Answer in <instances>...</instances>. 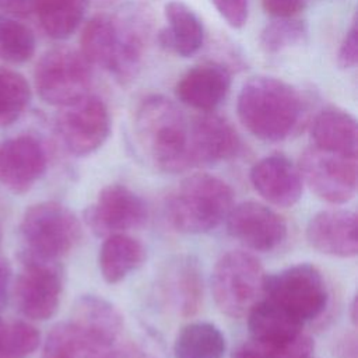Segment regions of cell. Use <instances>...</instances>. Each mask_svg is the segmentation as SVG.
<instances>
[{
	"label": "cell",
	"instance_id": "obj_1",
	"mask_svg": "<svg viewBox=\"0 0 358 358\" xmlns=\"http://www.w3.org/2000/svg\"><path fill=\"white\" fill-rule=\"evenodd\" d=\"M242 126L259 140L282 141L299 126L303 113V98L291 84L270 76L248 80L236 101Z\"/></svg>",
	"mask_w": 358,
	"mask_h": 358
},
{
	"label": "cell",
	"instance_id": "obj_2",
	"mask_svg": "<svg viewBox=\"0 0 358 358\" xmlns=\"http://www.w3.org/2000/svg\"><path fill=\"white\" fill-rule=\"evenodd\" d=\"M134 137L147 159L159 171L178 173L192 168L189 122L166 96H144L134 112Z\"/></svg>",
	"mask_w": 358,
	"mask_h": 358
},
{
	"label": "cell",
	"instance_id": "obj_3",
	"mask_svg": "<svg viewBox=\"0 0 358 358\" xmlns=\"http://www.w3.org/2000/svg\"><path fill=\"white\" fill-rule=\"evenodd\" d=\"M232 207L234 192L225 180L210 173H194L169 194L165 214L178 232L206 234L227 220Z\"/></svg>",
	"mask_w": 358,
	"mask_h": 358
},
{
	"label": "cell",
	"instance_id": "obj_4",
	"mask_svg": "<svg viewBox=\"0 0 358 358\" xmlns=\"http://www.w3.org/2000/svg\"><path fill=\"white\" fill-rule=\"evenodd\" d=\"M21 255L59 260L70 253L81 238L76 214L59 201H41L31 206L20 222Z\"/></svg>",
	"mask_w": 358,
	"mask_h": 358
},
{
	"label": "cell",
	"instance_id": "obj_5",
	"mask_svg": "<svg viewBox=\"0 0 358 358\" xmlns=\"http://www.w3.org/2000/svg\"><path fill=\"white\" fill-rule=\"evenodd\" d=\"M264 271L250 253L231 250L222 255L213 270L211 291L218 309L231 317L246 316L262 299Z\"/></svg>",
	"mask_w": 358,
	"mask_h": 358
},
{
	"label": "cell",
	"instance_id": "obj_6",
	"mask_svg": "<svg viewBox=\"0 0 358 358\" xmlns=\"http://www.w3.org/2000/svg\"><path fill=\"white\" fill-rule=\"evenodd\" d=\"M263 296L273 301L303 324L319 317L329 303L322 271L310 263H298L263 280Z\"/></svg>",
	"mask_w": 358,
	"mask_h": 358
},
{
	"label": "cell",
	"instance_id": "obj_7",
	"mask_svg": "<svg viewBox=\"0 0 358 358\" xmlns=\"http://www.w3.org/2000/svg\"><path fill=\"white\" fill-rule=\"evenodd\" d=\"M34 83L42 101L60 108L90 94L92 66L80 50L56 46L38 60Z\"/></svg>",
	"mask_w": 358,
	"mask_h": 358
},
{
	"label": "cell",
	"instance_id": "obj_8",
	"mask_svg": "<svg viewBox=\"0 0 358 358\" xmlns=\"http://www.w3.org/2000/svg\"><path fill=\"white\" fill-rule=\"evenodd\" d=\"M22 270L14 284V301L18 310L31 320L50 319L60 303L63 270L59 260L21 255Z\"/></svg>",
	"mask_w": 358,
	"mask_h": 358
},
{
	"label": "cell",
	"instance_id": "obj_9",
	"mask_svg": "<svg viewBox=\"0 0 358 358\" xmlns=\"http://www.w3.org/2000/svg\"><path fill=\"white\" fill-rule=\"evenodd\" d=\"M56 131L70 154L85 157L95 152L110 133V115L106 103L99 96L87 94L60 106Z\"/></svg>",
	"mask_w": 358,
	"mask_h": 358
},
{
	"label": "cell",
	"instance_id": "obj_10",
	"mask_svg": "<svg viewBox=\"0 0 358 358\" xmlns=\"http://www.w3.org/2000/svg\"><path fill=\"white\" fill-rule=\"evenodd\" d=\"M115 56L109 73L122 85L140 73L144 53L152 34V13L143 3H127L113 17Z\"/></svg>",
	"mask_w": 358,
	"mask_h": 358
},
{
	"label": "cell",
	"instance_id": "obj_11",
	"mask_svg": "<svg viewBox=\"0 0 358 358\" xmlns=\"http://www.w3.org/2000/svg\"><path fill=\"white\" fill-rule=\"evenodd\" d=\"M298 171L309 189L330 204H344L355 194L357 157L333 154L312 145L301 155Z\"/></svg>",
	"mask_w": 358,
	"mask_h": 358
},
{
	"label": "cell",
	"instance_id": "obj_12",
	"mask_svg": "<svg viewBox=\"0 0 358 358\" xmlns=\"http://www.w3.org/2000/svg\"><path fill=\"white\" fill-rule=\"evenodd\" d=\"M148 210L145 201L130 187L110 183L101 189L95 203L84 211V221L98 236L126 234L145 224Z\"/></svg>",
	"mask_w": 358,
	"mask_h": 358
},
{
	"label": "cell",
	"instance_id": "obj_13",
	"mask_svg": "<svg viewBox=\"0 0 358 358\" xmlns=\"http://www.w3.org/2000/svg\"><path fill=\"white\" fill-rule=\"evenodd\" d=\"M225 221L228 234L255 252L275 250L288 234L285 220L273 208L257 201L234 206Z\"/></svg>",
	"mask_w": 358,
	"mask_h": 358
},
{
	"label": "cell",
	"instance_id": "obj_14",
	"mask_svg": "<svg viewBox=\"0 0 358 358\" xmlns=\"http://www.w3.org/2000/svg\"><path fill=\"white\" fill-rule=\"evenodd\" d=\"M48 154L34 136L20 134L0 143V185L22 194L43 176Z\"/></svg>",
	"mask_w": 358,
	"mask_h": 358
},
{
	"label": "cell",
	"instance_id": "obj_15",
	"mask_svg": "<svg viewBox=\"0 0 358 358\" xmlns=\"http://www.w3.org/2000/svg\"><path fill=\"white\" fill-rule=\"evenodd\" d=\"M241 140L234 126L220 115L201 112L189 122V152L192 168L213 165L235 157Z\"/></svg>",
	"mask_w": 358,
	"mask_h": 358
},
{
	"label": "cell",
	"instance_id": "obj_16",
	"mask_svg": "<svg viewBox=\"0 0 358 358\" xmlns=\"http://www.w3.org/2000/svg\"><path fill=\"white\" fill-rule=\"evenodd\" d=\"M115 345V340L71 317L49 331L41 358H116Z\"/></svg>",
	"mask_w": 358,
	"mask_h": 358
},
{
	"label": "cell",
	"instance_id": "obj_17",
	"mask_svg": "<svg viewBox=\"0 0 358 358\" xmlns=\"http://www.w3.org/2000/svg\"><path fill=\"white\" fill-rule=\"evenodd\" d=\"M249 179L255 190L277 207H292L302 196L303 180L298 166L282 154H271L259 159L252 166Z\"/></svg>",
	"mask_w": 358,
	"mask_h": 358
},
{
	"label": "cell",
	"instance_id": "obj_18",
	"mask_svg": "<svg viewBox=\"0 0 358 358\" xmlns=\"http://www.w3.org/2000/svg\"><path fill=\"white\" fill-rule=\"evenodd\" d=\"M231 73L222 63L208 62L187 70L175 87L176 98L200 112H214L227 98Z\"/></svg>",
	"mask_w": 358,
	"mask_h": 358
},
{
	"label": "cell",
	"instance_id": "obj_19",
	"mask_svg": "<svg viewBox=\"0 0 358 358\" xmlns=\"http://www.w3.org/2000/svg\"><path fill=\"white\" fill-rule=\"evenodd\" d=\"M306 239L323 255L354 257L358 252L357 214L340 208L319 211L308 222Z\"/></svg>",
	"mask_w": 358,
	"mask_h": 358
},
{
	"label": "cell",
	"instance_id": "obj_20",
	"mask_svg": "<svg viewBox=\"0 0 358 358\" xmlns=\"http://www.w3.org/2000/svg\"><path fill=\"white\" fill-rule=\"evenodd\" d=\"M159 287L165 301L178 315L193 316L203 299V277L199 262L192 256H179L171 260L161 275Z\"/></svg>",
	"mask_w": 358,
	"mask_h": 358
},
{
	"label": "cell",
	"instance_id": "obj_21",
	"mask_svg": "<svg viewBox=\"0 0 358 358\" xmlns=\"http://www.w3.org/2000/svg\"><path fill=\"white\" fill-rule=\"evenodd\" d=\"M164 14L168 25L157 34L159 46L182 57L196 55L204 42V27L199 15L182 1L166 3Z\"/></svg>",
	"mask_w": 358,
	"mask_h": 358
},
{
	"label": "cell",
	"instance_id": "obj_22",
	"mask_svg": "<svg viewBox=\"0 0 358 358\" xmlns=\"http://www.w3.org/2000/svg\"><path fill=\"white\" fill-rule=\"evenodd\" d=\"M313 147L347 157H357L358 126L355 117L340 108L327 106L313 119L310 126Z\"/></svg>",
	"mask_w": 358,
	"mask_h": 358
},
{
	"label": "cell",
	"instance_id": "obj_23",
	"mask_svg": "<svg viewBox=\"0 0 358 358\" xmlns=\"http://www.w3.org/2000/svg\"><path fill=\"white\" fill-rule=\"evenodd\" d=\"M246 316L252 338L289 345L302 336L303 323L267 298L259 299Z\"/></svg>",
	"mask_w": 358,
	"mask_h": 358
},
{
	"label": "cell",
	"instance_id": "obj_24",
	"mask_svg": "<svg viewBox=\"0 0 358 358\" xmlns=\"http://www.w3.org/2000/svg\"><path fill=\"white\" fill-rule=\"evenodd\" d=\"M145 257V249L138 239L127 234L109 235L98 253L101 275L106 282L117 284L140 268Z\"/></svg>",
	"mask_w": 358,
	"mask_h": 358
},
{
	"label": "cell",
	"instance_id": "obj_25",
	"mask_svg": "<svg viewBox=\"0 0 358 358\" xmlns=\"http://www.w3.org/2000/svg\"><path fill=\"white\" fill-rule=\"evenodd\" d=\"M227 341L222 331L208 322L185 324L175 337V358H222Z\"/></svg>",
	"mask_w": 358,
	"mask_h": 358
},
{
	"label": "cell",
	"instance_id": "obj_26",
	"mask_svg": "<svg viewBox=\"0 0 358 358\" xmlns=\"http://www.w3.org/2000/svg\"><path fill=\"white\" fill-rule=\"evenodd\" d=\"M90 0H39L36 17L43 32L53 39H66L83 22Z\"/></svg>",
	"mask_w": 358,
	"mask_h": 358
},
{
	"label": "cell",
	"instance_id": "obj_27",
	"mask_svg": "<svg viewBox=\"0 0 358 358\" xmlns=\"http://www.w3.org/2000/svg\"><path fill=\"white\" fill-rule=\"evenodd\" d=\"M80 53L91 66L109 71L115 56V25L106 14L94 15L81 31Z\"/></svg>",
	"mask_w": 358,
	"mask_h": 358
},
{
	"label": "cell",
	"instance_id": "obj_28",
	"mask_svg": "<svg viewBox=\"0 0 358 358\" xmlns=\"http://www.w3.org/2000/svg\"><path fill=\"white\" fill-rule=\"evenodd\" d=\"M73 319L101 331L117 341L123 329V319L119 310L106 299L96 295L81 296L73 310Z\"/></svg>",
	"mask_w": 358,
	"mask_h": 358
},
{
	"label": "cell",
	"instance_id": "obj_29",
	"mask_svg": "<svg viewBox=\"0 0 358 358\" xmlns=\"http://www.w3.org/2000/svg\"><path fill=\"white\" fill-rule=\"evenodd\" d=\"M35 53L32 31L14 17L0 14V60L11 64L28 62Z\"/></svg>",
	"mask_w": 358,
	"mask_h": 358
},
{
	"label": "cell",
	"instance_id": "obj_30",
	"mask_svg": "<svg viewBox=\"0 0 358 358\" xmlns=\"http://www.w3.org/2000/svg\"><path fill=\"white\" fill-rule=\"evenodd\" d=\"M31 99V87L24 76L0 66V126L14 123Z\"/></svg>",
	"mask_w": 358,
	"mask_h": 358
},
{
	"label": "cell",
	"instance_id": "obj_31",
	"mask_svg": "<svg viewBox=\"0 0 358 358\" xmlns=\"http://www.w3.org/2000/svg\"><path fill=\"white\" fill-rule=\"evenodd\" d=\"M306 35L308 28L303 21L295 17L274 18L262 29L259 43L266 53L275 55L303 43Z\"/></svg>",
	"mask_w": 358,
	"mask_h": 358
},
{
	"label": "cell",
	"instance_id": "obj_32",
	"mask_svg": "<svg viewBox=\"0 0 358 358\" xmlns=\"http://www.w3.org/2000/svg\"><path fill=\"white\" fill-rule=\"evenodd\" d=\"M39 343L41 334L31 323L0 319V358H28Z\"/></svg>",
	"mask_w": 358,
	"mask_h": 358
},
{
	"label": "cell",
	"instance_id": "obj_33",
	"mask_svg": "<svg viewBox=\"0 0 358 358\" xmlns=\"http://www.w3.org/2000/svg\"><path fill=\"white\" fill-rule=\"evenodd\" d=\"M296 341L289 345H278L250 337L232 351L231 358H288Z\"/></svg>",
	"mask_w": 358,
	"mask_h": 358
},
{
	"label": "cell",
	"instance_id": "obj_34",
	"mask_svg": "<svg viewBox=\"0 0 358 358\" xmlns=\"http://www.w3.org/2000/svg\"><path fill=\"white\" fill-rule=\"evenodd\" d=\"M218 14L232 28H242L248 21L249 0H210Z\"/></svg>",
	"mask_w": 358,
	"mask_h": 358
},
{
	"label": "cell",
	"instance_id": "obj_35",
	"mask_svg": "<svg viewBox=\"0 0 358 358\" xmlns=\"http://www.w3.org/2000/svg\"><path fill=\"white\" fill-rule=\"evenodd\" d=\"M358 62V29L357 22L352 21L350 29L345 32V36L337 52V64L341 69H352Z\"/></svg>",
	"mask_w": 358,
	"mask_h": 358
},
{
	"label": "cell",
	"instance_id": "obj_36",
	"mask_svg": "<svg viewBox=\"0 0 358 358\" xmlns=\"http://www.w3.org/2000/svg\"><path fill=\"white\" fill-rule=\"evenodd\" d=\"M264 11L274 18H289L299 14L305 3L303 0H260Z\"/></svg>",
	"mask_w": 358,
	"mask_h": 358
},
{
	"label": "cell",
	"instance_id": "obj_37",
	"mask_svg": "<svg viewBox=\"0 0 358 358\" xmlns=\"http://www.w3.org/2000/svg\"><path fill=\"white\" fill-rule=\"evenodd\" d=\"M39 0H0V10L11 17H29L35 14Z\"/></svg>",
	"mask_w": 358,
	"mask_h": 358
},
{
	"label": "cell",
	"instance_id": "obj_38",
	"mask_svg": "<svg viewBox=\"0 0 358 358\" xmlns=\"http://www.w3.org/2000/svg\"><path fill=\"white\" fill-rule=\"evenodd\" d=\"M334 357L336 358H357V336H355V333H347L336 341Z\"/></svg>",
	"mask_w": 358,
	"mask_h": 358
},
{
	"label": "cell",
	"instance_id": "obj_39",
	"mask_svg": "<svg viewBox=\"0 0 358 358\" xmlns=\"http://www.w3.org/2000/svg\"><path fill=\"white\" fill-rule=\"evenodd\" d=\"M11 287V267L6 257L0 255V312L6 308Z\"/></svg>",
	"mask_w": 358,
	"mask_h": 358
},
{
	"label": "cell",
	"instance_id": "obj_40",
	"mask_svg": "<svg viewBox=\"0 0 358 358\" xmlns=\"http://www.w3.org/2000/svg\"><path fill=\"white\" fill-rule=\"evenodd\" d=\"M313 351H315L313 341L308 336L302 334L288 358H315Z\"/></svg>",
	"mask_w": 358,
	"mask_h": 358
},
{
	"label": "cell",
	"instance_id": "obj_41",
	"mask_svg": "<svg viewBox=\"0 0 358 358\" xmlns=\"http://www.w3.org/2000/svg\"><path fill=\"white\" fill-rule=\"evenodd\" d=\"M350 317H351V323L355 324L357 323V299L355 298L351 301V305H350Z\"/></svg>",
	"mask_w": 358,
	"mask_h": 358
},
{
	"label": "cell",
	"instance_id": "obj_42",
	"mask_svg": "<svg viewBox=\"0 0 358 358\" xmlns=\"http://www.w3.org/2000/svg\"><path fill=\"white\" fill-rule=\"evenodd\" d=\"M117 0H90V3H94L95 6H101V7H106V6H112L113 3H116Z\"/></svg>",
	"mask_w": 358,
	"mask_h": 358
},
{
	"label": "cell",
	"instance_id": "obj_43",
	"mask_svg": "<svg viewBox=\"0 0 358 358\" xmlns=\"http://www.w3.org/2000/svg\"><path fill=\"white\" fill-rule=\"evenodd\" d=\"M0 242H1V224H0Z\"/></svg>",
	"mask_w": 358,
	"mask_h": 358
}]
</instances>
